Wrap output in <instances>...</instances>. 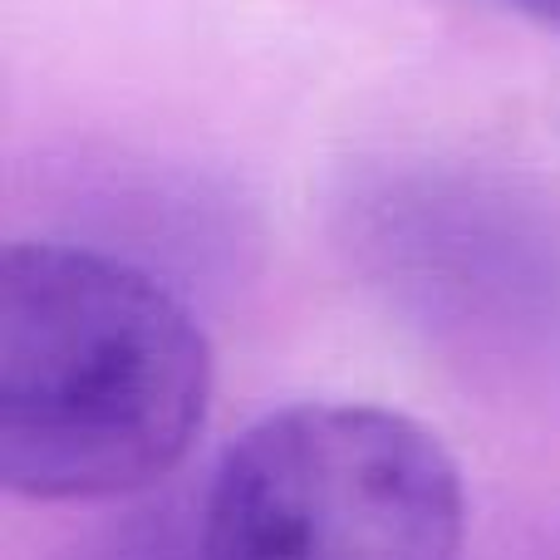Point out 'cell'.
<instances>
[{
    "instance_id": "obj_1",
    "label": "cell",
    "mask_w": 560,
    "mask_h": 560,
    "mask_svg": "<svg viewBox=\"0 0 560 560\" xmlns=\"http://www.w3.org/2000/svg\"><path fill=\"white\" fill-rule=\"evenodd\" d=\"M212 345L124 256L15 242L0 266V477L30 502H94L167 477L207 423Z\"/></svg>"
},
{
    "instance_id": "obj_2",
    "label": "cell",
    "mask_w": 560,
    "mask_h": 560,
    "mask_svg": "<svg viewBox=\"0 0 560 560\" xmlns=\"http://www.w3.org/2000/svg\"><path fill=\"white\" fill-rule=\"evenodd\" d=\"M207 560H463L467 492L443 438L378 404H295L222 453Z\"/></svg>"
},
{
    "instance_id": "obj_3",
    "label": "cell",
    "mask_w": 560,
    "mask_h": 560,
    "mask_svg": "<svg viewBox=\"0 0 560 560\" xmlns=\"http://www.w3.org/2000/svg\"><path fill=\"white\" fill-rule=\"evenodd\" d=\"M497 187L408 183L378 197L374 256L388 285L453 335H512L556 305V232Z\"/></svg>"
},
{
    "instance_id": "obj_4",
    "label": "cell",
    "mask_w": 560,
    "mask_h": 560,
    "mask_svg": "<svg viewBox=\"0 0 560 560\" xmlns=\"http://www.w3.org/2000/svg\"><path fill=\"white\" fill-rule=\"evenodd\" d=\"M69 560H207V551L197 516L163 506V512H138L128 522L108 526L104 536L79 546Z\"/></svg>"
},
{
    "instance_id": "obj_5",
    "label": "cell",
    "mask_w": 560,
    "mask_h": 560,
    "mask_svg": "<svg viewBox=\"0 0 560 560\" xmlns=\"http://www.w3.org/2000/svg\"><path fill=\"white\" fill-rule=\"evenodd\" d=\"M497 5L516 10V15L536 20V25H546V30H556L560 35V0H497Z\"/></svg>"
}]
</instances>
